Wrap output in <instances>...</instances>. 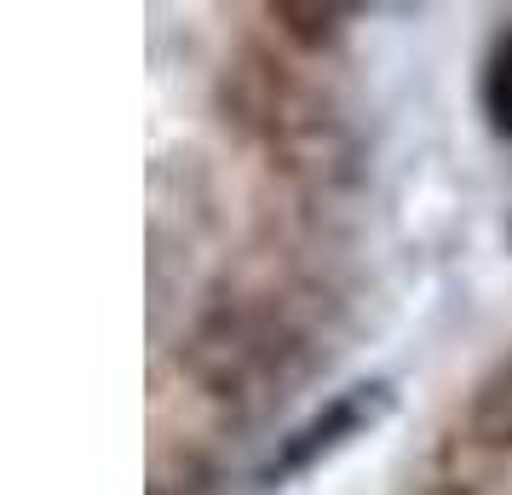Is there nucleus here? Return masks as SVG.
Listing matches in <instances>:
<instances>
[{"instance_id": "obj_1", "label": "nucleus", "mask_w": 512, "mask_h": 495, "mask_svg": "<svg viewBox=\"0 0 512 495\" xmlns=\"http://www.w3.org/2000/svg\"><path fill=\"white\" fill-rule=\"evenodd\" d=\"M484 116L501 139H512V29L495 35V47L484 58Z\"/></svg>"}, {"instance_id": "obj_2", "label": "nucleus", "mask_w": 512, "mask_h": 495, "mask_svg": "<svg viewBox=\"0 0 512 495\" xmlns=\"http://www.w3.org/2000/svg\"><path fill=\"white\" fill-rule=\"evenodd\" d=\"M472 426L484 432L489 444H512V357L501 363V375L484 386V398H478V415Z\"/></svg>"}]
</instances>
